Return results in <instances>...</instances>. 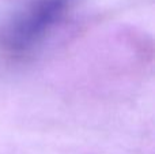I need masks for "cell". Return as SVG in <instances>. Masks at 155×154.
<instances>
[{
    "label": "cell",
    "instance_id": "obj_1",
    "mask_svg": "<svg viewBox=\"0 0 155 154\" xmlns=\"http://www.w3.org/2000/svg\"><path fill=\"white\" fill-rule=\"evenodd\" d=\"M74 0H27L0 30V49L23 57L37 49L70 11Z\"/></svg>",
    "mask_w": 155,
    "mask_h": 154
}]
</instances>
